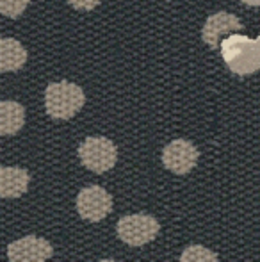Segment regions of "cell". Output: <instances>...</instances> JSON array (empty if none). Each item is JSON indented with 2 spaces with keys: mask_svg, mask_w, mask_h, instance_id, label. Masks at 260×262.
Instances as JSON below:
<instances>
[{
  "mask_svg": "<svg viewBox=\"0 0 260 262\" xmlns=\"http://www.w3.org/2000/svg\"><path fill=\"white\" fill-rule=\"evenodd\" d=\"M241 29H243V24H241V20L235 14L219 11V13H214L207 18V21L203 24V29H201V38L208 47L216 49L219 45L221 36L232 34V32L241 31Z\"/></svg>",
  "mask_w": 260,
  "mask_h": 262,
  "instance_id": "8",
  "label": "cell"
},
{
  "mask_svg": "<svg viewBox=\"0 0 260 262\" xmlns=\"http://www.w3.org/2000/svg\"><path fill=\"white\" fill-rule=\"evenodd\" d=\"M160 225L150 214H129L116 225L118 237L130 246H143L152 243L159 235Z\"/></svg>",
  "mask_w": 260,
  "mask_h": 262,
  "instance_id": "4",
  "label": "cell"
},
{
  "mask_svg": "<svg viewBox=\"0 0 260 262\" xmlns=\"http://www.w3.org/2000/svg\"><path fill=\"white\" fill-rule=\"evenodd\" d=\"M77 210L80 217L97 223L107 217L112 210V196L102 186H87L77 194Z\"/></svg>",
  "mask_w": 260,
  "mask_h": 262,
  "instance_id": "5",
  "label": "cell"
},
{
  "mask_svg": "<svg viewBox=\"0 0 260 262\" xmlns=\"http://www.w3.org/2000/svg\"><path fill=\"white\" fill-rule=\"evenodd\" d=\"M243 2L248 6H260V0H243Z\"/></svg>",
  "mask_w": 260,
  "mask_h": 262,
  "instance_id": "15",
  "label": "cell"
},
{
  "mask_svg": "<svg viewBox=\"0 0 260 262\" xmlns=\"http://www.w3.org/2000/svg\"><path fill=\"white\" fill-rule=\"evenodd\" d=\"M31 0H0V14L9 18H18L23 14Z\"/></svg>",
  "mask_w": 260,
  "mask_h": 262,
  "instance_id": "13",
  "label": "cell"
},
{
  "mask_svg": "<svg viewBox=\"0 0 260 262\" xmlns=\"http://www.w3.org/2000/svg\"><path fill=\"white\" fill-rule=\"evenodd\" d=\"M27 61V50L18 39L0 36V73L16 72Z\"/></svg>",
  "mask_w": 260,
  "mask_h": 262,
  "instance_id": "10",
  "label": "cell"
},
{
  "mask_svg": "<svg viewBox=\"0 0 260 262\" xmlns=\"http://www.w3.org/2000/svg\"><path fill=\"white\" fill-rule=\"evenodd\" d=\"M25 123V107L14 100H0V136H14Z\"/></svg>",
  "mask_w": 260,
  "mask_h": 262,
  "instance_id": "11",
  "label": "cell"
},
{
  "mask_svg": "<svg viewBox=\"0 0 260 262\" xmlns=\"http://www.w3.org/2000/svg\"><path fill=\"white\" fill-rule=\"evenodd\" d=\"M80 162L93 173H105L114 168L118 161V148L109 138L89 136L79 146Z\"/></svg>",
  "mask_w": 260,
  "mask_h": 262,
  "instance_id": "3",
  "label": "cell"
},
{
  "mask_svg": "<svg viewBox=\"0 0 260 262\" xmlns=\"http://www.w3.org/2000/svg\"><path fill=\"white\" fill-rule=\"evenodd\" d=\"M52 255V245L38 235H25L7 246V259L11 262H43Z\"/></svg>",
  "mask_w": 260,
  "mask_h": 262,
  "instance_id": "7",
  "label": "cell"
},
{
  "mask_svg": "<svg viewBox=\"0 0 260 262\" xmlns=\"http://www.w3.org/2000/svg\"><path fill=\"white\" fill-rule=\"evenodd\" d=\"M200 152L187 139H173L162 150V164L175 175H185L196 166Z\"/></svg>",
  "mask_w": 260,
  "mask_h": 262,
  "instance_id": "6",
  "label": "cell"
},
{
  "mask_svg": "<svg viewBox=\"0 0 260 262\" xmlns=\"http://www.w3.org/2000/svg\"><path fill=\"white\" fill-rule=\"evenodd\" d=\"M219 257L216 255L214 252H210L208 248H205V246H200V245H191L187 246V248L184 250V253H182L180 260L187 262H205V260H218Z\"/></svg>",
  "mask_w": 260,
  "mask_h": 262,
  "instance_id": "12",
  "label": "cell"
},
{
  "mask_svg": "<svg viewBox=\"0 0 260 262\" xmlns=\"http://www.w3.org/2000/svg\"><path fill=\"white\" fill-rule=\"evenodd\" d=\"M255 41H257V45H258V52H260V38H257V39H255Z\"/></svg>",
  "mask_w": 260,
  "mask_h": 262,
  "instance_id": "16",
  "label": "cell"
},
{
  "mask_svg": "<svg viewBox=\"0 0 260 262\" xmlns=\"http://www.w3.org/2000/svg\"><path fill=\"white\" fill-rule=\"evenodd\" d=\"M31 173L18 166H0V196L20 198L27 193Z\"/></svg>",
  "mask_w": 260,
  "mask_h": 262,
  "instance_id": "9",
  "label": "cell"
},
{
  "mask_svg": "<svg viewBox=\"0 0 260 262\" xmlns=\"http://www.w3.org/2000/svg\"><path fill=\"white\" fill-rule=\"evenodd\" d=\"M68 4L79 11H91L100 4V0H68Z\"/></svg>",
  "mask_w": 260,
  "mask_h": 262,
  "instance_id": "14",
  "label": "cell"
},
{
  "mask_svg": "<svg viewBox=\"0 0 260 262\" xmlns=\"http://www.w3.org/2000/svg\"><path fill=\"white\" fill-rule=\"evenodd\" d=\"M221 54L226 66L239 75H250L260 68V52L255 39L230 34L221 41Z\"/></svg>",
  "mask_w": 260,
  "mask_h": 262,
  "instance_id": "2",
  "label": "cell"
},
{
  "mask_svg": "<svg viewBox=\"0 0 260 262\" xmlns=\"http://www.w3.org/2000/svg\"><path fill=\"white\" fill-rule=\"evenodd\" d=\"M86 102L82 88L69 80L50 82L45 90V109L50 118L69 120L73 118Z\"/></svg>",
  "mask_w": 260,
  "mask_h": 262,
  "instance_id": "1",
  "label": "cell"
}]
</instances>
